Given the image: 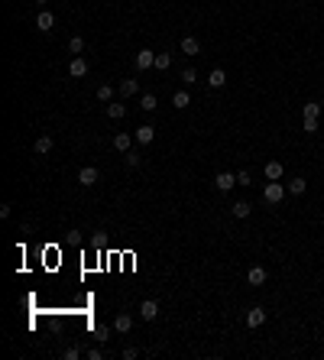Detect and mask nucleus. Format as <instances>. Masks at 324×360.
I'll use <instances>...</instances> for the list:
<instances>
[{"mask_svg": "<svg viewBox=\"0 0 324 360\" xmlns=\"http://www.w3.org/2000/svg\"><path fill=\"white\" fill-rule=\"evenodd\" d=\"M263 198H266L269 205H282V198H285V185H282V182H266Z\"/></svg>", "mask_w": 324, "mask_h": 360, "instance_id": "obj_1", "label": "nucleus"}, {"mask_svg": "<svg viewBox=\"0 0 324 360\" xmlns=\"http://www.w3.org/2000/svg\"><path fill=\"white\" fill-rule=\"evenodd\" d=\"M68 75H72V78H85L88 75V62L81 59V55H72V62H68Z\"/></svg>", "mask_w": 324, "mask_h": 360, "instance_id": "obj_2", "label": "nucleus"}, {"mask_svg": "<svg viewBox=\"0 0 324 360\" xmlns=\"http://www.w3.org/2000/svg\"><path fill=\"white\" fill-rule=\"evenodd\" d=\"M136 143H140V146H149V143L156 140V127H149V123H143V127H136Z\"/></svg>", "mask_w": 324, "mask_h": 360, "instance_id": "obj_3", "label": "nucleus"}, {"mask_svg": "<svg viewBox=\"0 0 324 360\" xmlns=\"http://www.w3.org/2000/svg\"><path fill=\"white\" fill-rule=\"evenodd\" d=\"M263 172H266V178H269V182H279V178L285 175V165H282L279 159H269V162H266V169H263Z\"/></svg>", "mask_w": 324, "mask_h": 360, "instance_id": "obj_4", "label": "nucleus"}, {"mask_svg": "<svg viewBox=\"0 0 324 360\" xmlns=\"http://www.w3.org/2000/svg\"><path fill=\"white\" fill-rule=\"evenodd\" d=\"M136 68H140V72H146V68H156V52L140 49V52H136Z\"/></svg>", "mask_w": 324, "mask_h": 360, "instance_id": "obj_5", "label": "nucleus"}, {"mask_svg": "<svg viewBox=\"0 0 324 360\" xmlns=\"http://www.w3.org/2000/svg\"><path fill=\"white\" fill-rule=\"evenodd\" d=\"M214 185H217V192H233L237 175H230V172H217V175H214Z\"/></svg>", "mask_w": 324, "mask_h": 360, "instance_id": "obj_6", "label": "nucleus"}, {"mask_svg": "<svg viewBox=\"0 0 324 360\" xmlns=\"http://www.w3.org/2000/svg\"><path fill=\"white\" fill-rule=\"evenodd\" d=\"M94 182H98V169H94V165H85V169L78 172V185H85V189H91Z\"/></svg>", "mask_w": 324, "mask_h": 360, "instance_id": "obj_7", "label": "nucleus"}, {"mask_svg": "<svg viewBox=\"0 0 324 360\" xmlns=\"http://www.w3.org/2000/svg\"><path fill=\"white\" fill-rule=\"evenodd\" d=\"M114 331H120V334H130V331H133V318H130L127 311H120V315L114 318Z\"/></svg>", "mask_w": 324, "mask_h": 360, "instance_id": "obj_8", "label": "nucleus"}, {"mask_svg": "<svg viewBox=\"0 0 324 360\" xmlns=\"http://www.w3.org/2000/svg\"><path fill=\"white\" fill-rule=\"evenodd\" d=\"M140 315L146 318V321H156V318H159V302H153V299H146L140 305Z\"/></svg>", "mask_w": 324, "mask_h": 360, "instance_id": "obj_9", "label": "nucleus"}, {"mask_svg": "<svg viewBox=\"0 0 324 360\" xmlns=\"http://www.w3.org/2000/svg\"><path fill=\"white\" fill-rule=\"evenodd\" d=\"M52 26H55V17H52L49 10H43V13L36 17V30H39V33H49Z\"/></svg>", "mask_w": 324, "mask_h": 360, "instance_id": "obj_10", "label": "nucleus"}, {"mask_svg": "<svg viewBox=\"0 0 324 360\" xmlns=\"http://www.w3.org/2000/svg\"><path fill=\"white\" fill-rule=\"evenodd\" d=\"M263 321H266V311L263 308H250V311H246V328H259Z\"/></svg>", "mask_w": 324, "mask_h": 360, "instance_id": "obj_11", "label": "nucleus"}, {"mask_svg": "<svg viewBox=\"0 0 324 360\" xmlns=\"http://www.w3.org/2000/svg\"><path fill=\"white\" fill-rule=\"evenodd\" d=\"M133 140H136V136H130V133H117L114 136V146L120 149V153H130V149H133Z\"/></svg>", "mask_w": 324, "mask_h": 360, "instance_id": "obj_12", "label": "nucleus"}, {"mask_svg": "<svg viewBox=\"0 0 324 360\" xmlns=\"http://www.w3.org/2000/svg\"><path fill=\"white\" fill-rule=\"evenodd\" d=\"M246 282H250V286H263V282H266V269H263V266H250Z\"/></svg>", "mask_w": 324, "mask_h": 360, "instance_id": "obj_13", "label": "nucleus"}, {"mask_svg": "<svg viewBox=\"0 0 324 360\" xmlns=\"http://www.w3.org/2000/svg\"><path fill=\"white\" fill-rule=\"evenodd\" d=\"M208 85H211V88H224V85H227V72H224V68H211Z\"/></svg>", "mask_w": 324, "mask_h": 360, "instance_id": "obj_14", "label": "nucleus"}, {"mask_svg": "<svg viewBox=\"0 0 324 360\" xmlns=\"http://www.w3.org/2000/svg\"><path fill=\"white\" fill-rule=\"evenodd\" d=\"M120 94H123V98H133V94H140V85H136V78H123V81H120Z\"/></svg>", "mask_w": 324, "mask_h": 360, "instance_id": "obj_15", "label": "nucleus"}, {"mask_svg": "<svg viewBox=\"0 0 324 360\" xmlns=\"http://www.w3.org/2000/svg\"><path fill=\"white\" fill-rule=\"evenodd\" d=\"M52 146H55V143H52V136L46 133V136H39V140H36V146H33V149H36L39 156H49V153H52Z\"/></svg>", "mask_w": 324, "mask_h": 360, "instance_id": "obj_16", "label": "nucleus"}, {"mask_svg": "<svg viewBox=\"0 0 324 360\" xmlns=\"http://www.w3.org/2000/svg\"><path fill=\"white\" fill-rule=\"evenodd\" d=\"M182 52L185 55H198V52H201V43H198L195 36H185L182 39Z\"/></svg>", "mask_w": 324, "mask_h": 360, "instance_id": "obj_17", "label": "nucleus"}, {"mask_svg": "<svg viewBox=\"0 0 324 360\" xmlns=\"http://www.w3.org/2000/svg\"><path fill=\"white\" fill-rule=\"evenodd\" d=\"M107 117L110 120H123L127 117V104H107Z\"/></svg>", "mask_w": 324, "mask_h": 360, "instance_id": "obj_18", "label": "nucleus"}, {"mask_svg": "<svg viewBox=\"0 0 324 360\" xmlns=\"http://www.w3.org/2000/svg\"><path fill=\"white\" fill-rule=\"evenodd\" d=\"M172 104H175L178 110H185V107L191 104V94H188V91H175V94H172Z\"/></svg>", "mask_w": 324, "mask_h": 360, "instance_id": "obj_19", "label": "nucleus"}, {"mask_svg": "<svg viewBox=\"0 0 324 360\" xmlns=\"http://www.w3.org/2000/svg\"><path fill=\"white\" fill-rule=\"evenodd\" d=\"M253 205L250 202H233V218H250Z\"/></svg>", "mask_w": 324, "mask_h": 360, "instance_id": "obj_20", "label": "nucleus"}, {"mask_svg": "<svg viewBox=\"0 0 324 360\" xmlns=\"http://www.w3.org/2000/svg\"><path fill=\"white\" fill-rule=\"evenodd\" d=\"M140 107L146 110V114H153V110L159 107V101H156V94H143V98H140Z\"/></svg>", "mask_w": 324, "mask_h": 360, "instance_id": "obj_21", "label": "nucleus"}, {"mask_svg": "<svg viewBox=\"0 0 324 360\" xmlns=\"http://www.w3.org/2000/svg\"><path fill=\"white\" fill-rule=\"evenodd\" d=\"M318 114H321V104L318 101H308L305 107H301V117H314V120H318Z\"/></svg>", "mask_w": 324, "mask_h": 360, "instance_id": "obj_22", "label": "nucleus"}, {"mask_svg": "<svg viewBox=\"0 0 324 360\" xmlns=\"http://www.w3.org/2000/svg\"><path fill=\"white\" fill-rule=\"evenodd\" d=\"M305 185H308V182L298 175V178H292V182H288V192H292V195H305Z\"/></svg>", "mask_w": 324, "mask_h": 360, "instance_id": "obj_23", "label": "nucleus"}, {"mask_svg": "<svg viewBox=\"0 0 324 360\" xmlns=\"http://www.w3.org/2000/svg\"><path fill=\"white\" fill-rule=\"evenodd\" d=\"M68 52H72V55L85 52V39H81V36H72V39H68Z\"/></svg>", "mask_w": 324, "mask_h": 360, "instance_id": "obj_24", "label": "nucleus"}, {"mask_svg": "<svg viewBox=\"0 0 324 360\" xmlns=\"http://www.w3.org/2000/svg\"><path fill=\"white\" fill-rule=\"evenodd\" d=\"M169 65H172V55L169 52H156V68L162 72V68H169Z\"/></svg>", "mask_w": 324, "mask_h": 360, "instance_id": "obj_25", "label": "nucleus"}, {"mask_svg": "<svg viewBox=\"0 0 324 360\" xmlns=\"http://www.w3.org/2000/svg\"><path fill=\"white\" fill-rule=\"evenodd\" d=\"M94 337H98V344H104L107 337H110V328H107V324H98V328H94Z\"/></svg>", "mask_w": 324, "mask_h": 360, "instance_id": "obj_26", "label": "nucleus"}, {"mask_svg": "<svg viewBox=\"0 0 324 360\" xmlns=\"http://www.w3.org/2000/svg\"><path fill=\"white\" fill-rule=\"evenodd\" d=\"M114 98V88L110 85H98V101H110Z\"/></svg>", "mask_w": 324, "mask_h": 360, "instance_id": "obj_27", "label": "nucleus"}, {"mask_svg": "<svg viewBox=\"0 0 324 360\" xmlns=\"http://www.w3.org/2000/svg\"><path fill=\"white\" fill-rule=\"evenodd\" d=\"M182 81H185V85H195V81H198V72H195V68H182Z\"/></svg>", "mask_w": 324, "mask_h": 360, "instance_id": "obj_28", "label": "nucleus"}, {"mask_svg": "<svg viewBox=\"0 0 324 360\" xmlns=\"http://www.w3.org/2000/svg\"><path fill=\"white\" fill-rule=\"evenodd\" d=\"M237 185H243V189H246V185H253V178H250V172H246V169L237 172Z\"/></svg>", "mask_w": 324, "mask_h": 360, "instance_id": "obj_29", "label": "nucleus"}, {"mask_svg": "<svg viewBox=\"0 0 324 360\" xmlns=\"http://www.w3.org/2000/svg\"><path fill=\"white\" fill-rule=\"evenodd\" d=\"M305 133H318V120L314 117H305Z\"/></svg>", "mask_w": 324, "mask_h": 360, "instance_id": "obj_30", "label": "nucleus"}, {"mask_svg": "<svg viewBox=\"0 0 324 360\" xmlns=\"http://www.w3.org/2000/svg\"><path fill=\"white\" fill-rule=\"evenodd\" d=\"M127 156V165H140V153H136V149H130V153H123Z\"/></svg>", "mask_w": 324, "mask_h": 360, "instance_id": "obj_31", "label": "nucleus"}, {"mask_svg": "<svg viewBox=\"0 0 324 360\" xmlns=\"http://www.w3.org/2000/svg\"><path fill=\"white\" fill-rule=\"evenodd\" d=\"M136 357H140V350H136V347H123V360H136Z\"/></svg>", "mask_w": 324, "mask_h": 360, "instance_id": "obj_32", "label": "nucleus"}, {"mask_svg": "<svg viewBox=\"0 0 324 360\" xmlns=\"http://www.w3.org/2000/svg\"><path fill=\"white\" fill-rule=\"evenodd\" d=\"M85 357H88V360H101V357H104V354H101V347H91V350H88Z\"/></svg>", "mask_w": 324, "mask_h": 360, "instance_id": "obj_33", "label": "nucleus"}, {"mask_svg": "<svg viewBox=\"0 0 324 360\" xmlns=\"http://www.w3.org/2000/svg\"><path fill=\"white\" fill-rule=\"evenodd\" d=\"M65 357H68V360H78V357H81V350H78V347H68V350H65Z\"/></svg>", "mask_w": 324, "mask_h": 360, "instance_id": "obj_34", "label": "nucleus"}, {"mask_svg": "<svg viewBox=\"0 0 324 360\" xmlns=\"http://www.w3.org/2000/svg\"><path fill=\"white\" fill-rule=\"evenodd\" d=\"M36 4H39V7H46V4H49V0H36Z\"/></svg>", "mask_w": 324, "mask_h": 360, "instance_id": "obj_35", "label": "nucleus"}, {"mask_svg": "<svg viewBox=\"0 0 324 360\" xmlns=\"http://www.w3.org/2000/svg\"><path fill=\"white\" fill-rule=\"evenodd\" d=\"M321 65H324V59H321Z\"/></svg>", "mask_w": 324, "mask_h": 360, "instance_id": "obj_36", "label": "nucleus"}]
</instances>
